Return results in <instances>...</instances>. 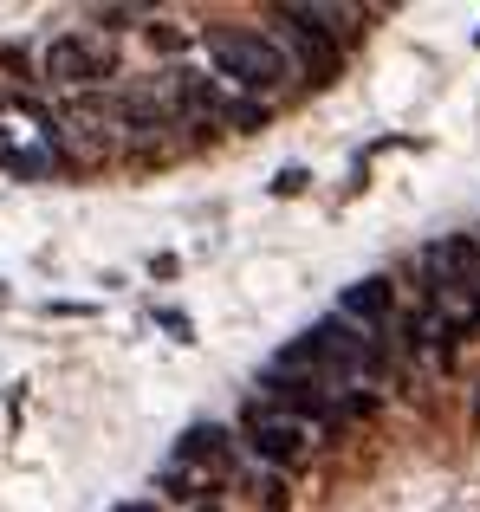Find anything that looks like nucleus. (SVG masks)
Wrapping results in <instances>:
<instances>
[{"instance_id": "obj_1", "label": "nucleus", "mask_w": 480, "mask_h": 512, "mask_svg": "<svg viewBox=\"0 0 480 512\" xmlns=\"http://www.w3.org/2000/svg\"><path fill=\"white\" fill-rule=\"evenodd\" d=\"M208 59H215V72L234 78L240 91H273L279 78L292 72L286 52L266 33H247V26H208Z\"/></svg>"}, {"instance_id": "obj_2", "label": "nucleus", "mask_w": 480, "mask_h": 512, "mask_svg": "<svg viewBox=\"0 0 480 512\" xmlns=\"http://www.w3.org/2000/svg\"><path fill=\"white\" fill-rule=\"evenodd\" d=\"M39 72H46L52 85H98V78L117 72V59H111V46L91 39V33H59L39 52Z\"/></svg>"}, {"instance_id": "obj_3", "label": "nucleus", "mask_w": 480, "mask_h": 512, "mask_svg": "<svg viewBox=\"0 0 480 512\" xmlns=\"http://www.w3.org/2000/svg\"><path fill=\"white\" fill-rule=\"evenodd\" d=\"M429 273L435 292H448L455 305H468V325H480V247L468 234H448L429 247Z\"/></svg>"}, {"instance_id": "obj_4", "label": "nucleus", "mask_w": 480, "mask_h": 512, "mask_svg": "<svg viewBox=\"0 0 480 512\" xmlns=\"http://www.w3.org/2000/svg\"><path fill=\"white\" fill-rule=\"evenodd\" d=\"M247 441H253V454H260V461H273V467H299L305 461V428H299V415H260V409H253L247 415Z\"/></svg>"}, {"instance_id": "obj_5", "label": "nucleus", "mask_w": 480, "mask_h": 512, "mask_svg": "<svg viewBox=\"0 0 480 512\" xmlns=\"http://www.w3.org/2000/svg\"><path fill=\"white\" fill-rule=\"evenodd\" d=\"M390 305V279H357L338 292V318H357V325H390Z\"/></svg>"}, {"instance_id": "obj_6", "label": "nucleus", "mask_w": 480, "mask_h": 512, "mask_svg": "<svg viewBox=\"0 0 480 512\" xmlns=\"http://www.w3.org/2000/svg\"><path fill=\"white\" fill-rule=\"evenodd\" d=\"M260 383H266V396H273V402H286V409H299V415H325V383H312V376L266 370Z\"/></svg>"}, {"instance_id": "obj_7", "label": "nucleus", "mask_w": 480, "mask_h": 512, "mask_svg": "<svg viewBox=\"0 0 480 512\" xmlns=\"http://www.w3.org/2000/svg\"><path fill=\"white\" fill-rule=\"evenodd\" d=\"M176 461L195 467V474H208V467L228 461V435H221V428H189V435H182V448H176Z\"/></svg>"}, {"instance_id": "obj_8", "label": "nucleus", "mask_w": 480, "mask_h": 512, "mask_svg": "<svg viewBox=\"0 0 480 512\" xmlns=\"http://www.w3.org/2000/svg\"><path fill=\"white\" fill-rule=\"evenodd\" d=\"M228 124H234V130H260V124H266V104H253V98L228 104Z\"/></svg>"}, {"instance_id": "obj_9", "label": "nucleus", "mask_w": 480, "mask_h": 512, "mask_svg": "<svg viewBox=\"0 0 480 512\" xmlns=\"http://www.w3.org/2000/svg\"><path fill=\"white\" fill-rule=\"evenodd\" d=\"M91 20H98V26H137L143 7H91Z\"/></svg>"}, {"instance_id": "obj_10", "label": "nucleus", "mask_w": 480, "mask_h": 512, "mask_svg": "<svg viewBox=\"0 0 480 512\" xmlns=\"http://www.w3.org/2000/svg\"><path fill=\"white\" fill-rule=\"evenodd\" d=\"M273 188H279V195H299V188H305V169H279Z\"/></svg>"}]
</instances>
